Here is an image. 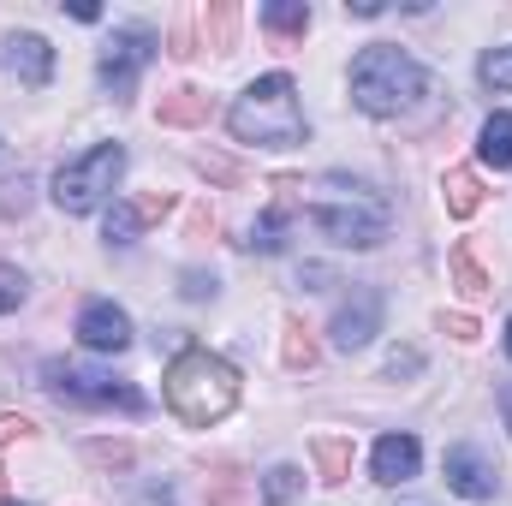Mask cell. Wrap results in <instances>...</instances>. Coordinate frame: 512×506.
<instances>
[{"label": "cell", "mask_w": 512, "mask_h": 506, "mask_svg": "<svg viewBox=\"0 0 512 506\" xmlns=\"http://www.w3.org/2000/svg\"><path fill=\"white\" fill-rule=\"evenodd\" d=\"M209 114H215L209 90H167V96H161V108H155V120H161V126H179V131L209 126Z\"/></svg>", "instance_id": "obj_13"}, {"label": "cell", "mask_w": 512, "mask_h": 506, "mask_svg": "<svg viewBox=\"0 0 512 506\" xmlns=\"http://www.w3.org/2000/svg\"><path fill=\"white\" fill-rule=\"evenodd\" d=\"M191 233H197V239H203V233H215V215H209V209H197V215H191Z\"/></svg>", "instance_id": "obj_32"}, {"label": "cell", "mask_w": 512, "mask_h": 506, "mask_svg": "<svg viewBox=\"0 0 512 506\" xmlns=\"http://www.w3.org/2000/svg\"><path fill=\"white\" fill-rule=\"evenodd\" d=\"M429 90V72L405 54V48H364L358 60H352V102L364 108V114H376V120H393V114H405V108H417V96Z\"/></svg>", "instance_id": "obj_3"}, {"label": "cell", "mask_w": 512, "mask_h": 506, "mask_svg": "<svg viewBox=\"0 0 512 506\" xmlns=\"http://www.w3.org/2000/svg\"><path fill=\"white\" fill-rule=\"evenodd\" d=\"M507 352H512V322H507Z\"/></svg>", "instance_id": "obj_35"}, {"label": "cell", "mask_w": 512, "mask_h": 506, "mask_svg": "<svg viewBox=\"0 0 512 506\" xmlns=\"http://www.w3.org/2000/svg\"><path fill=\"white\" fill-rule=\"evenodd\" d=\"M441 334H453V340H465V346H471V340H477V316L447 310V316H441Z\"/></svg>", "instance_id": "obj_27"}, {"label": "cell", "mask_w": 512, "mask_h": 506, "mask_svg": "<svg viewBox=\"0 0 512 506\" xmlns=\"http://www.w3.org/2000/svg\"><path fill=\"white\" fill-rule=\"evenodd\" d=\"M24 292H30V280H24L12 262H0V316H6V310H18V304H24Z\"/></svg>", "instance_id": "obj_25"}, {"label": "cell", "mask_w": 512, "mask_h": 506, "mask_svg": "<svg viewBox=\"0 0 512 506\" xmlns=\"http://www.w3.org/2000/svg\"><path fill=\"white\" fill-rule=\"evenodd\" d=\"M78 340H84L90 352H126L131 346V316L120 304L96 298V304H84V316H78Z\"/></svg>", "instance_id": "obj_8"}, {"label": "cell", "mask_w": 512, "mask_h": 506, "mask_svg": "<svg viewBox=\"0 0 512 506\" xmlns=\"http://www.w3.org/2000/svg\"><path fill=\"white\" fill-rule=\"evenodd\" d=\"M161 381H167V411H173L179 423H191V429H209V423H221V417L239 405V376H233V364L215 358V352H185V358H173V370Z\"/></svg>", "instance_id": "obj_1"}, {"label": "cell", "mask_w": 512, "mask_h": 506, "mask_svg": "<svg viewBox=\"0 0 512 506\" xmlns=\"http://www.w3.org/2000/svg\"><path fill=\"white\" fill-rule=\"evenodd\" d=\"M501 399H507V417H512V387H507V393H501Z\"/></svg>", "instance_id": "obj_33"}, {"label": "cell", "mask_w": 512, "mask_h": 506, "mask_svg": "<svg viewBox=\"0 0 512 506\" xmlns=\"http://www.w3.org/2000/svg\"><path fill=\"white\" fill-rule=\"evenodd\" d=\"M0 66H6V72H18L24 84H48V72H54V48H48L42 36L18 30V36H6V42H0Z\"/></svg>", "instance_id": "obj_11"}, {"label": "cell", "mask_w": 512, "mask_h": 506, "mask_svg": "<svg viewBox=\"0 0 512 506\" xmlns=\"http://www.w3.org/2000/svg\"><path fill=\"white\" fill-rule=\"evenodd\" d=\"M441 197H447V215H459V221H471V215L483 209V179H477L471 167H453V173L441 179Z\"/></svg>", "instance_id": "obj_15"}, {"label": "cell", "mask_w": 512, "mask_h": 506, "mask_svg": "<svg viewBox=\"0 0 512 506\" xmlns=\"http://www.w3.org/2000/svg\"><path fill=\"white\" fill-rule=\"evenodd\" d=\"M84 453H90V465H102V471H126V465H131L126 441H90Z\"/></svg>", "instance_id": "obj_24"}, {"label": "cell", "mask_w": 512, "mask_h": 506, "mask_svg": "<svg viewBox=\"0 0 512 506\" xmlns=\"http://www.w3.org/2000/svg\"><path fill=\"white\" fill-rule=\"evenodd\" d=\"M102 233H108L114 245H131V239L143 233V221H137V209H131V203H114V209H108V227H102Z\"/></svg>", "instance_id": "obj_22"}, {"label": "cell", "mask_w": 512, "mask_h": 506, "mask_svg": "<svg viewBox=\"0 0 512 506\" xmlns=\"http://www.w3.org/2000/svg\"><path fill=\"white\" fill-rule=\"evenodd\" d=\"M227 126L239 143H256V149H298L304 143V108H298V84L286 72H268L256 78L251 90L233 102Z\"/></svg>", "instance_id": "obj_2"}, {"label": "cell", "mask_w": 512, "mask_h": 506, "mask_svg": "<svg viewBox=\"0 0 512 506\" xmlns=\"http://www.w3.org/2000/svg\"><path fill=\"white\" fill-rule=\"evenodd\" d=\"M280 358H286V370H316V358H322L316 340H310V328H304L298 316L286 322V346H280Z\"/></svg>", "instance_id": "obj_20"}, {"label": "cell", "mask_w": 512, "mask_h": 506, "mask_svg": "<svg viewBox=\"0 0 512 506\" xmlns=\"http://www.w3.org/2000/svg\"><path fill=\"white\" fill-rule=\"evenodd\" d=\"M155 60V42H149V30H114L108 36V48H102V84L131 102V84H137V72Z\"/></svg>", "instance_id": "obj_7"}, {"label": "cell", "mask_w": 512, "mask_h": 506, "mask_svg": "<svg viewBox=\"0 0 512 506\" xmlns=\"http://www.w3.org/2000/svg\"><path fill=\"white\" fill-rule=\"evenodd\" d=\"M310 221H316L334 245H346V251H370V245L387 239V203L370 185H352V179H340V173L322 179V197L310 203Z\"/></svg>", "instance_id": "obj_4"}, {"label": "cell", "mask_w": 512, "mask_h": 506, "mask_svg": "<svg viewBox=\"0 0 512 506\" xmlns=\"http://www.w3.org/2000/svg\"><path fill=\"white\" fill-rule=\"evenodd\" d=\"M310 459H316V477L322 483H346L352 477V435H316L310 441Z\"/></svg>", "instance_id": "obj_14"}, {"label": "cell", "mask_w": 512, "mask_h": 506, "mask_svg": "<svg viewBox=\"0 0 512 506\" xmlns=\"http://www.w3.org/2000/svg\"><path fill=\"white\" fill-rule=\"evenodd\" d=\"M42 387L72 399V405H120V411H143V393L131 381H114L102 370H84V364H42Z\"/></svg>", "instance_id": "obj_6"}, {"label": "cell", "mask_w": 512, "mask_h": 506, "mask_svg": "<svg viewBox=\"0 0 512 506\" xmlns=\"http://www.w3.org/2000/svg\"><path fill=\"white\" fill-rule=\"evenodd\" d=\"M346 12H358V18H382L387 6L382 0H346Z\"/></svg>", "instance_id": "obj_31"}, {"label": "cell", "mask_w": 512, "mask_h": 506, "mask_svg": "<svg viewBox=\"0 0 512 506\" xmlns=\"http://www.w3.org/2000/svg\"><path fill=\"white\" fill-rule=\"evenodd\" d=\"M131 209H137V221H143V227H149V221H161V215H167V209H173V197H167V191H149V197H137V203H131Z\"/></svg>", "instance_id": "obj_26"}, {"label": "cell", "mask_w": 512, "mask_h": 506, "mask_svg": "<svg viewBox=\"0 0 512 506\" xmlns=\"http://www.w3.org/2000/svg\"><path fill=\"white\" fill-rule=\"evenodd\" d=\"M417 370H423V358H417V352H411V346H405V352H393V358H387V376H417Z\"/></svg>", "instance_id": "obj_29"}, {"label": "cell", "mask_w": 512, "mask_h": 506, "mask_svg": "<svg viewBox=\"0 0 512 506\" xmlns=\"http://www.w3.org/2000/svg\"><path fill=\"white\" fill-rule=\"evenodd\" d=\"M477 155H483V167L507 173V167H512V114H489V120H483V137H477Z\"/></svg>", "instance_id": "obj_16"}, {"label": "cell", "mask_w": 512, "mask_h": 506, "mask_svg": "<svg viewBox=\"0 0 512 506\" xmlns=\"http://www.w3.org/2000/svg\"><path fill=\"white\" fill-rule=\"evenodd\" d=\"M18 435H30V423L24 417H0V441H18Z\"/></svg>", "instance_id": "obj_30"}, {"label": "cell", "mask_w": 512, "mask_h": 506, "mask_svg": "<svg viewBox=\"0 0 512 506\" xmlns=\"http://www.w3.org/2000/svg\"><path fill=\"white\" fill-rule=\"evenodd\" d=\"M477 72H483V84H489V90H512V48H489Z\"/></svg>", "instance_id": "obj_23"}, {"label": "cell", "mask_w": 512, "mask_h": 506, "mask_svg": "<svg viewBox=\"0 0 512 506\" xmlns=\"http://www.w3.org/2000/svg\"><path fill=\"white\" fill-rule=\"evenodd\" d=\"M262 24H268L274 36H304V30H310V6H304V0H268V6H262Z\"/></svg>", "instance_id": "obj_18"}, {"label": "cell", "mask_w": 512, "mask_h": 506, "mask_svg": "<svg viewBox=\"0 0 512 506\" xmlns=\"http://www.w3.org/2000/svg\"><path fill=\"white\" fill-rule=\"evenodd\" d=\"M262 495H268L274 506L298 501V495H304V471H298V465H274V471L262 477Z\"/></svg>", "instance_id": "obj_21"}, {"label": "cell", "mask_w": 512, "mask_h": 506, "mask_svg": "<svg viewBox=\"0 0 512 506\" xmlns=\"http://www.w3.org/2000/svg\"><path fill=\"white\" fill-rule=\"evenodd\" d=\"M417 465H423L417 435H382L376 441V483H411Z\"/></svg>", "instance_id": "obj_12"}, {"label": "cell", "mask_w": 512, "mask_h": 506, "mask_svg": "<svg viewBox=\"0 0 512 506\" xmlns=\"http://www.w3.org/2000/svg\"><path fill=\"white\" fill-rule=\"evenodd\" d=\"M233 30H239V6H233V0H215V6L203 12V42L227 54V48H233Z\"/></svg>", "instance_id": "obj_19"}, {"label": "cell", "mask_w": 512, "mask_h": 506, "mask_svg": "<svg viewBox=\"0 0 512 506\" xmlns=\"http://www.w3.org/2000/svg\"><path fill=\"white\" fill-rule=\"evenodd\" d=\"M120 173H126V149L120 143H96L90 155H78V161H66L54 173V203L66 215H90V209H102L114 197Z\"/></svg>", "instance_id": "obj_5"}, {"label": "cell", "mask_w": 512, "mask_h": 506, "mask_svg": "<svg viewBox=\"0 0 512 506\" xmlns=\"http://www.w3.org/2000/svg\"><path fill=\"white\" fill-rule=\"evenodd\" d=\"M215 292V274H203V268H185V298H209Z\"/></svg>", "instance_id": "obj_28"}, {"label": "cell", "mask_w": 512, "mask_h": 506, "mask_svg": "<svg viewBox=\"0 0 512 506\" xmlns=\"http://www.w3.org/2000/svg\"><path fill=\"white\" fill-rule=\"evenodd\" d=\"M447 489L465 501H489L495 495V465L477 447H447Z\"/></svg>", "instance_id": "obj_10"}, {"label": "cell", "mask_w": 512, "mask_h": 506, "mask_svg": "<svg viewBox=\"0 0 512 506\" xmlns=\"http://www.w3.org/2000/svg\"><path fill=\"white\" fill-rule=\"evenodd\" d=\"M447 274H453V286H459L465 298H489V292H495V274H483V268H477L471 245H459V251L447 256Z\"/></svg>", "instance_id": "obj_17"}, {"label": "cell", "mask_w": 512, "mask_h": 506, "mask_svg": "<svg viewBox=\"0 0 512 506\" xmlns=\"http://www.w3.org/2000/svg\"><path fill=\"white\" fill-rule=\"evenodd\" d=\"M376 328H382V292H358V298L334 316V346H340V352H358V346L376 340Z\"/></svg>", "instance_id": "obj_9"}, {"label": "cell", "mask_w": 512, "mask_h": 506, "mask_svg": "<svg viewBox=\"0 0 512 506\" xmlns=\"http://www.w3.org/2000/svg\"><path fill=\"white\" fill-rule=\"evenodd\" d=\"M0 501H6V471H0Z\"/></svg>", "instance_id": "obj_34"}]
</instances>
